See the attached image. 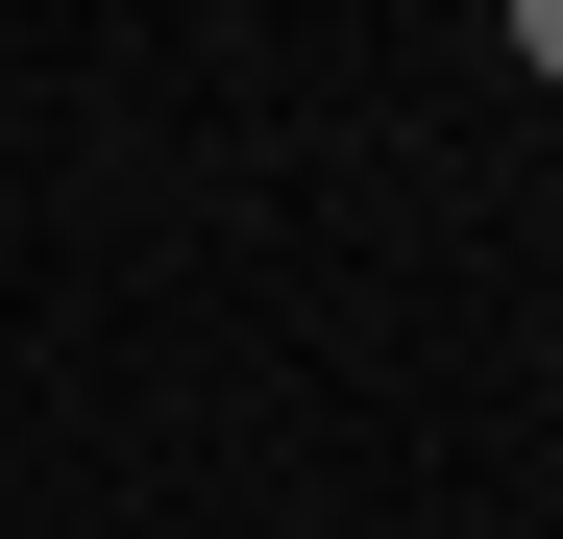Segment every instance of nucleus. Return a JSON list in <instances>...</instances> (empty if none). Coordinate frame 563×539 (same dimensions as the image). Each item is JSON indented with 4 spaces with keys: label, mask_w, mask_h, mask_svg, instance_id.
I'll return each instance as SVG.
<instances>
[{
    "label": "nucleus",
    "mask_w": 563,
    "mask_h": 539,
    "mask_svg": "<svg viewBox=\"0 0 563 539\" xmlns=\"http://www.w3.org/2000/svg\"><path fill=\"white\" fill-rule=\"evenodd\" d=\"M515 74H563V0H515Z\"/></svg>",
    "instance_id": "f257e3e1"
}]
</instances>
